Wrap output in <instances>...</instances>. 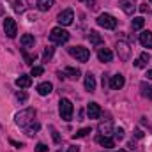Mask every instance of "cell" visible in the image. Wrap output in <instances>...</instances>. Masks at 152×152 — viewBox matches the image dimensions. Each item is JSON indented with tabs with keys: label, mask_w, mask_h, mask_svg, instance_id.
Wrapping results in <instances>:
<instances>
[{
	"label": "cell",
	"mask_w": 152,
	"mask_h": 152,
	"mask_svg": "<svg viewBox=\"0 0 152 152\" xmlns=\"http://www.w3.org/2000/svg\"><path fill=\"white\" fill-rule=\"evenodd\" d=\"M36 110L34 108H27V110H21V112H18L16 117H14V122L20 126V127H27L28 124H32L34 122V118H36Z\"/></svg>",
	"instance_id": "1"
},
{
	"label": "cell",
	"mask_w": 152,
	"mask_h": 152,
	"mask_svg": "<svg viewBox=\"0 0 152 152\" xmlns=\"http://www.w3.org/2000/svg\"><path fill=\"white\" fill-rule=\"evenodd\" d=\"M73 112H75V106H73V103L69 101V99H60V103H58V113L60 117L66 120V122H69L71 118H73Z\"/></svg>",
	"instance_id": "2"
},
{
	"label": "cell",
	"mask_w": 152,
	"mask_h": 152,
	"mask_svg": "<svg viewBox=\"0 0 152 152\" xmlns=\"http://www.w3.org/2000/svg\"><path fill=\"white\" fill-rule=\"evenodd\" d=\"M50 41L55 42V44H64V42L69 41V32L64 30L62 27H55V28H51V32H50Z\"/></svg>",
	"instance_id": "3"
},
{
	"label": "cell",
	"mask_w": 152,
	"mask_h": 152,
	"mask_svg": "<svg viewBox=\"0 0 152 152\" xmlns=\"http://www.w3.org/2000/svg\"><path fill=\"white\" fill-rule=\"evenodd\" d=\"M67 51H69L71 57H75L76 60H80V62H87L90 58V51L85 46H71V48H67Z\"/></svg>",
	"instance_id": "4"
},
{
	"label": "cell",
	"mask_w": 152,
	"mask_h": 152,
	"mask_svg": "<svg viewBox=\"0 0 152 152\" xmlns=\"http://www.w3.org/2000/svg\"><path fill=\"white\" fill-rule=\"evenodd\" d=\"M97 25H99V27H103V28L113 30L115 27H117V20H115L112 14L103 12V14H99V18H97Z\"/></svg>",
	"instance_id": "5"
},
{
	"label": "cell",
	"mask_w": 152,
	"mask_h": 152,
	"mask_svg": "<svg viewBox=\"0 0 152 152\" xmlns=\"http://www.w3.org/2000/svg\"><path fill=\"white\" fill-rule=\"evenodd\" d=\"M117 53H118V58L120 60H129V55H131V48H129V42L127 41H118L117 42Z\"/></svg>",
	"instance_id": "6"
},
{
	"label": "cell",
	"mask_w": 152,
	"mask_h": 152,
	"mask_svg": "<svg viewBox=\"0 0 152 152\" xmlns=\"http://www.w3.org/2000/svg\"><path fill=\"white\" fill-rule=\"evenodd\" d=\"M4 32H5V36L7 37H16V34H18V25H16V21L12 20V18H5L4 20Z\"/></svg>",
	"instance_id": "7"
},
{
	"label": "cell",
	"mask_w": 152,
	"mask_h": 152,
	"mask_svg": "<svg viewBox=\"0 0 152 152\" xmlns=\"http://www.w3.org/2000/svg\"><path fill=\"white\" fill-rule=\"evenodd\" d=\"M57 20H58L60 27H67V25H71L73 20H75V12H73V9H64V11L57 16Z\"/></svg>",
	"instance_id": "8"
},
{
	"label": "cell",
	"mask_w": 152,
	"mask_h": 152,
	"mask_svg": "<svg viewBox=\"0 0 152 152\" xmlns=\"http://www.w3.org/2000/svg\"><path fill=\"white\" fill-rule=\"evenodd\" d=\"M124 83H126V80H124V76L120 75H113L110 78V81H108V85H110V88L112 90H120L122 87H124Z\"/></svg>",
	"instance_id": "9"
},
{
	"label": "cell",
	"mask_w": 152,
	"mask_h": 152,
	"mask_svg": "<svg viewBox=\"0 0 152 152\" xmlns=\"http://www.w3.org/2000/svg\"><path fill=\"white\" fill-rule=\"evenodd\" d=\"M120 9L126 12V14H133L134 9H136V0H120Z\"/></svg>",
	"instance_id": "10"
},
{
	"label": "cell",
	"mask_w": 152,
	"mask_h": 152,
	"mask_svg": "<svg viewBox=\"0 0 152 152\" xmlns=\"http://www.w3.org/2000/svg\"><path fill=\"white\" fill-rule=\"evenodd\" d=\"M87 115L88 118H99L101 117V108L97 103H88L87 104Z\"/></svg>",
	"instance_id": "11"
},
{
	"label": "cell",
	"mask_w": 152,
	"mask_h": 152,
	"mask_svg": "<svg viewBox=\"0 0 152 152\" xmlns=\"http://www.w3.org/2000/svg\"><path fill=\"white\" fill-rule=\"evenodd\" d=\"M97 58H99L101 62H112L113 53H112V50H108V48H99V50H97Z\"/></svg>",
	"instance_id": "12"
},
{
	"label": "cell",
	"mask_w": 152,
	"mask_h": 152,
	"mask_svg": "<svg viewBox=\"0 0 152 152\" xmlns=\"http://www.w3.org/2000/svg\"><path fill=\"white\" fill-rule=\"evenodd\" d=\"M140 44L143 48H152V32L151 30H143L140 34Z\"/></svg>",
	"instance_id": "13"
},
{
	"label": "cell",
	"mask_w": 152,
	"mask_h": 152,
	"mask_svg": "<svg viewBox=\"0 0 152 152\" xmlns=\"http://www.w3.org/2000/svg\"><path fill=\"white\" fill-rule=\"evenodd\" d=\"M96 142H97L101 147H104V149H112V147H115V142L110 138V136H104V134H99V136L96 138Z\"/></svg>",
	"instance_id": "14"
},
{
	"label": "cell",
	"mask_w": 152,
	"mask_h": 152,
	"mask_svg": "<svg viewBox=\"0 0 152 152\" xmlns=\"http://www.w3.org/2000/svg\"><path fill=\"white\" fill-rule=\"evenodd\" d=\"M30 85H32V76L21 75L20 78H16V87H20V88H28Z\"/></svg>",
	"instance_id": "15"
},
{
	"label": "cell",
	"mask_w": 152,
	"mask_h": 152,
	"mask_svg": "<svg viewBox=\"0 0 152 152\" xmlns=\"http://www.w3.org/2000/svg\"><path fill=\"white\" fill-rule=\"evenodd\" d=\"M51 90H53V85H51L50 81H42V83L37 85V94L39 96H48V94H51Z\"/></svg>",
	"instance_id": "16"
},
{
	"label": "cell",
	"mask_w": 152,
	"mask_h": 152,
	"mask_svg": "<svg viewBox=\"0 0 152 152\" xmlns=\"http://www.w3.org/2000/svg\"><path fill=\"white\" fill-rule=\"evenodd\" d=\"M149 60H151V55H149L147 51H143V53L134 60V66H136V67H140V69H143V67H147Z\"/></svg>",
	"instance_id": "17"
},
{
	"label": "cell",
	"mask_w": 152,
	"mask_h": 152,
	"mask_svg": "<svg viewBox=\"0 0 152 152\" xmlns=\"http://www.w3.org/2000/svg\"><path fill=\"white\" fill-rule=\"evenodd\" d=\"M99 133L104 134V136H110V134L113 133V124H112V120L101 122V124H99Z\"/></svg>",
	"instance_id": "18"
},
{
	"label": "cell",
	"mask_w": 152,
	"mask_h": 152,
	"mask_svg": "<svg viewBox=\"0 0 152 152\" xmlns=\"http://www.w3.org/2000/svg\"><path fill=\"white\" fill-rule=\"evenodd\" d=\"M11 5H12V9L16 11V12H23V11H27V0H7Z\"/></svg>",
	"instance_id": "19"
},
{
	"label": "cell",
	"mask_w": 152,
	"mask_h": 152,
	"mask_svg": "<svg viewBox=\"0 0 152 152\" xmlns=\"http://www.w3.org/2000/svg\"><path fill=\"white\" fill-rule=\"evenodd\" d=\"M34 44H36L34 36H30V34H23V36H21V46H23V50H27V48H34Z\"/></svg>",
	"instance_id": "20"
},
{
	"label": "cell",
	"mask_w": 152,
	"mask_h": 152,
	"mask_svg": "<svg viewBox=\"0 0 152 152\" xmlns=\"http://www.w3.org/2000/svg\"><path fill=\"white\" fill-rule=\"evenodd\" d=\"M85 88L88 92H94L96 90V78L92 76V73H87L85 75Z\"/></svg>",
	"instance_id": "21"
},
{
	"label": "cell",
	"mask_w": 152,
	"mask_h": 152,
	"mask_svg": "<svg viewBox=\"0 0 152 152\" xmlns=\"http://www.w3.org/2000/svg\"><path fill=\"white\" fill-rule=\"evenodd\" d=\"M53 4H55V0H37V9L41 12H46V11H50L51 7H53Z\"/></svg>",
	"instance_id": "22"
},
{
	"label": "cell",
	"mask_w": 152,
	"mask_h": 152,
	"mask_svg": "<svg viewBox=\"0 0 152 152\" xmlns=\"http://www.w3.org/2000/svg\"><path fill=\"white\" fill-rule=\"evenodd\" d=\"M88 41H90V44H94V46L103 44V37H101L96 30H90V34H88Z\"/></svg>",
	"instance_id": "23"
},
{
	"label": "cell",
	"mask_w": 152,
	"mask_h": 152,
	"mask_svg": "<svg viewBox=\"0 0 152 152\" xmlns=\"http://www.w3.org/2000/svg\"><path fill=\"white\" fill-rule=\"evenodd\" d=\"M80 69H75V67H66L64 69V76H67V78H71V80H78L80 78Z\"/></svg>",
	"instance_id": "24"
},
{
	"label": "cell",
	"mask_w": 152,
	"mask_h": 152,
	"mask_svg": "<svg viewBox=\"0 0 152 152\" xmlns=\"http://www.w3.org/2000/svg\"><path fill=\"white\" fill-rule=\"evenodd\" d=\"M39 127H41V126H39V122H32V124H28V126L25 127V133H27L28 136H34V134L39 131Z\"/></svg>",
	"instance_id": "25"
},
{
	"label": "cell",
	"mask_w": 152,
	"mask_h": 152,
	"mask_svg": "<svg viewBox=\"0 0 152 152\" xmlns=\"http://www.w3.org/2000/svg\"><path fill=\"white\" fill-rule=\"evenodd\" d=\"M143 25H145V20H143L142 16H138V18H133V21H131V27H133V30H140V28H143Z\"/></svg>",
	"instance_id": "26"
},
{
	"label": "cell",
	"mask_w": 152,
	"mask_h": 152,
	"mask_svg": "<svg viewBox=\"0 0 152 152\" xmlns=\"http://www.w3.org/2000/svg\"><path fill=\"white\" fill-rule=\"evenodd\" d=\"M53 51H55V48H53V46H46V48H44V53H42V60H44V62H48V60L53 57Z\"/></svg>",
	"instance_id": "27"
},
{
	"label": "cell",
	"mask_w": 152,
	"mask_h": 152,
	"mask_svg": "<svg viewBox=\"0 0 152 152\" xmlns=\"http://www.w3.org/2000/svg\"><path fill=\"white\" fill-rule=\"evenodd\" d=\"M142 94H143L145 97L152 99V85H149V83H142Z\"/></svg>",
	"instance_id": "28"
},
{
	"label": "cell",
	"mask_w": 152,
	"mask_h": 152,
	"mask_svg": "<svg viewBox=\"0 0 152 152\" xmlns=\"http://www.w3.org/2000/svg\"><path fill=\"white\" fill-rule=\"evenodd\" d=\"M90 131H92L90 127H83V129H80V131H76L75 134H73V138H75V140H78V138H85V136H87V134H88Z\"/></svg>",
	"instance_id": "29"
},
{
	"label": "cell",
	"mask_w": 152,
	"mask_h": 152,
	"mask_svg": "<svg viewBox=\"0 0 152 152\" xmlns=\"http://www.w3.org/2000/svg\"><path fill=\"white\" fill-rule=\"evenodd\" d=\"M48 129L51 131V136H53V142H55V143H60V134H58V131H57V129H55L53 126H50Z\"/></svg>",
	"instance_id": "30"
},
{
	"label": "cell",
	"mask_w": 152,
	"mask_h": 152,
	"mask_svg": "<svg viewBox=\"0 0 152 152\" xmlns=\"http://www.w3.org/2000/svg\"><path fill=\"white\" fill-rule=\"evenodd\" d=\"M21 55H23V58H25V62H27V64H34V58H36V55H28L25 50H21Z\"/></svg>",
	"instance_id": "31"
},
{
	"label": "cell",
	"mask_w": 152,
	"mask_h": 152,
	"mask_svg": "<svg viewBox=\"0 0 152 152\" xmlns=\"http://www.w3.org/2000/svg\"><path fill=\"white\" fill-rule=\"evenodd\" d=\"M113 134L117 140H124V136H126V133H124V129L122 127H117V129H113Z\"/></svg>",
	"instance_id": "32"
},
{
	"label": "cell",
	"mask_w": 152,
	"mask_h": 152,
	"mask_svg": "<svg viewBox=\"0 0 152 152\" xmlns=\"http://www.w3.org/2000/svg\"><path fill=\"white\" fill-rule=\"evenodd\" d=\"M42 73H44V69H42L41 66H34V67H32V73H30V76H34V78H36V76H41Z\"/></svg>",
	"instance_id": "33"
},
{
	"label": "cell",
	"mask_w": 152,
	"mask_h": 152,
	"mask_svg": "<svg viewBox=\"0 0 152 152\" xmlns=\"http://www.w3.org/2000/svg\"><path fill=\"white\" fill-rule=\"evenodd\" d=\"M16 99H18L20 103H25V101L28 99V96H27V92H23V90H20V92H16Z\"/></svg>",
	"instance_id": "34"
},
{
	"label": "cell",
	"mask_w": 152,
	"mask_h": 152,
	"mask_svg": "<svg viewBox=\"0 0 152 152\" xmlns=\"http://www.w3.org/2000/svg\"><path fill=\"white\" fill-rule=\"evenodd\" d=\"M36 152H48V147L44 143H37L36 145Z\"/></svg>",
	"instance_id": "35"
},
{
	"label": "cell",
	"mask_w": 152,
	"mask_h": 152,
	"mask_svg": "<svg viewBox=\"0 0 152 152\" xmlns=\"http://www.w3.org/2000/svg\"><path fill=\"white\" fill-rule=\"evenodd\" d=\"M9 142H11V143H12L16 149H21V147H23V143H18V142H14V140H9Z\"/></svg>",
	"instance_id": "36"
},
{
	"label": "cell",
	"mask_w": 152,
	"mask_h": 152,
	"mask_svg": "<svg viewBox=\"0 0 152 152\" xmlns=\"http://www.w3.org/2000/svg\"><path fill=\"white\" fill-rule=\"evenodd\" d=\"M134 136H136V138H143V133H142L140 129H136V131H134Z\"/></svg>",
	"instance_id": "37"
},
{
	"label": "cell",
	"mask_w": 152,
	"mask_h": 152,
	"mask_svg": "<svg viewBox=\"0 0 152 152\" xmlns=\"http://www.w3.org/2000/svg\"><path fill=\"white\" fill-rule=\"evenodd\" d=\"M147 11V4H140V12H145Z\"/></svg>",
	"instance_id": "38"
},
{
	"label": "cell",
	"mask_w": 152,
	"mask_h": 152,
	"mask_svg": "<svg viewBox=\"0 0 152 152\" xmlns=\"http://www.w3.org/2000/svg\"><path fill=\"white\" fill-rule=\"evenodd\" d=\"M67 152H80V147H69Z\"/></svg>",
	"instance_id": "39"
},
{
	"label": "cell",
	"mask_w": 152,
	"mask_h": 152,
	"mask_svg": "<svg viewBox=\"0 0 152 152\" xmlns=\"http://www.w3.org/2000/svg\"><path fill=\"white\" fill-rule=\"evenodd\" d=\"M147 80H152V69L151 71H147Z\"/></svg>",
	"instance_id": "40"
},
{
	"label": "cell",
	"mask_w": 152,
	"mask_h": 152,
	"mask_svg": "<svg viewBox=\"0 0 152 152\" xmlns=\"http://www.w3.org/2000/svg\"><path fill=\"white\" fill-rule=\"evenodd\" d=\"M117 152H127V151H124V149H120V151H117Z\"/></svg>",
	"instance_id": "41"
},
{
	"label": "cell",
	"mask_w": 152,
	"mask_h": 152,
	"mask_svg": "<svg viewBox=\"0 0 152 152\" xmlns=\"http://www.w3.org/2000/svg\"><path fill=\"white\" fill-rule=\"evenodd\" d=\"M151 4H152V0H151Z\"/></svg>",
	"instance_id": "42"
}]
</instances>
